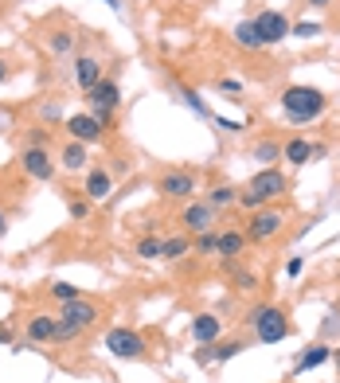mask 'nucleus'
<instances>
[{
    "label": "nucleus",
    "mask_w": 340,
    "mask_h": 383,
    "mask_svg": "<svg viewBox=\"0 0 340 383\" xmlns=\"http://www.w3.org/2000/svg\"><path fill=\"white\" fill-rule=\"evenodd\" d=\"M324 106H329V98L321 90H313V86H289L281 94V110H286L289 121H313L324 114Z\"/></svg>",
    "instance_id": "nucleus-1"
},
{
    "label": "nucleus",
    "mask_w": 340,
    "mask_h": 383,
    "mask_svg": "<svg viewBox=\"0 0 340 383\" xmlns=\"http://www.w3.org/2000/svg\"><path fill=\"white\" fill-rule=\"evenodd\" d=\"M94 317H98V305H94V301H83V298L63 301V313H59V321H55V341L59 344L75 341L78 332L94 324Z\"/></svg>",
    "instance_id": "nucleus-2"
},
{
    "label": "nucleus",
    "mask_w": 340,
    "mask_h": 383,
    "mask_svg": "<svg viewBox=\"0 0 340 383\" xmlns=\"http://www.w3.org/2000/svg\"><path fill=\"white\" fill-rule=\"evenodd\" d=\"M250 324H255V336L262 344H278V341L289 336V321L281 317V309H274V305L255 309V313H250Z\"/></svg>",
    "instance_id": "nucleus-3"
},
{
    "label": "nucleus",
    "mask_w": 340,
    "mask_h": 383,
    "mask_svg": "<svg viewBox=\"0 0 340 383\" xmlns=\"http://www.w3.org/2000/svg\"><path fill=\"white\" fill-rule=\"evenodd\" d=\"M86 102H90V114H94V118L106 126V118H110V114L118 110V102H121L118 83H114V78H102V83H94L90 90H86Z\"/></svg>",
    "instance_id": "nucleus-4"
},
{
    "label": "nucleus",
    "mask_w": 340,
    "mask_h": 383,
    "mask_svg": "<svg viewBox=\"0 0 340 383\" xmlns=\"http://www.w3.org/2000/svg\"><path fill=\"white\" fill-rule=\"evenodd\" d=\"M106 348L118 360H141L145 356V341H141V332H133V329H110L106 332Z\"/></svg>",
    "instance_id": "nucleus-5"
},
{
    "label": "nucleus",
    "mask_w": 340,
    "mask_h": 383,
    "mask_svg": "<svg viewBox=\"0 0 340 383\" xmlns=\"http://www.w3.org/2000/svg\"><path fill=\"white\" fill-rule=\"evenodd\" d=\"M286 188H289V180L281 176L278 169H262V172H255V176H250L247 192H250V196H258L262 204H270V200H278Z\"/></svg>",
    "instance_id": "nucleus-6"
},
{
    "label": "nucleus",
    "mask_w": 340,
    "mask_h": 383,
    "mask_svg": "<svg viewBox=\"0 0 340 383\" xmlns=\"http://www.w3.org/2000/svg\"><path fill=\"white\" fill-rule=\"evenodd\" d=\"M281 223H286V215H281L278 207H258V215L247 227V238L250 243H266V238H274L281 231Z\"/></svg>",
    "instance_id": "nucleus-7"
},
{
    "label": "nucleus",
    "mask_w": 340,
    "mask_h": 383,
    "mask_svg": "<svg viewBox=\"0 0 340 383\" xmlns=\"http://www.w3.org/2000/svg\"><path fill=\"white\" fill-rule=\"evenodd\" d=\"M255 28H258V35H262V43H281L289 35V20L281 16V12H258L255 16Z\"/></svg>",
    "instance_id": "nucleus-8"
},
{
    "label": "nucleus",
    "mask_w": 340,
    "mask_h": 383,
    "mask_svg": "<svg viewBox=\"0 0 340 383\" xmlns=\"http://www.w3.org/2000/svg\"><path fill=\"white\" fill-rule=\"evenodd\" d=\"M67 129L75 141H83V145H94V141H102V121L94 118V114H75V118H67Z\"/></svg>",
    "instance_id": "nucleus-9"
},
{
    "label": "nucleus",
    "mask_w": 340,
    "mask_h": 383,
    "mask_svg": "<svg viewBox=\"0 0 340 383\" xmlns=\"http://www.w3.org/2000/svg\"><path fill=\"white\" fill-rule=\"evenodd\" d=\"M20 161H24V172L35 176V180H51L55 176V161L47 157V149H40V145H28Z\"/></svg>",
    "instance_id": "nucleus-10"
},
{
    "label": "nucleus",
    "mask_w": 340,
    "mask_h": 383,
    "mask_svg": "<svg viewBox=\"0 0 340 383\" xmlns=\"http://www.w3.org/2000/svg\"><path fill=\"white\" fill-rule=\"evenodd\" d=\"M196 192V180H192V172H164L161 176V196L169 200H188Z\"/></svg>",
    "instance_id": "nucleus-11"
},
{
    "label": "nucleus",
    "mask_w": 340,
    "mask_h": 383,
    "mask_svg": "<svg viewBox=\"0 0 340 383\" xmlns=\"http://www.w3.org/2000/svg\"><path fill=\"white\" fill-rule=\"evenodd\" d=\"M184 223L192 235H204V231H215V207L212 204H188L184 207Z\"/></svg>",
    "instance_id": "nucleus-12"
},
{
    "label": "nucleus",
    "mask_w": 340,
    "mask_h": 383,
    "mask_svg": "<svg viewBox=\"0 0 340 383\" xmlns=\"http://www.w3.org/2000/svg\"><path fill=\"white\" fill-rule=\"evenodd\" d=\"M219 332H223V321L215 313H200L196 321H192V336H196L200 344H212L219 341Z\"/></svg>",
    "instance_id": "nucleus-13"
},
{
    "label": "nucleus",
    "mask_w": 340,
    "mask_h": 383,
    "mask_svg": "<svg viewBox=\"0 0 340 383\" xmlns=\"http://www.w3.org/2000/svg\"><path fill=\"white\" fill-rule=\"evenodd\" d=\"M75 78H78V86H83V94H86L94 83H102V63L94 59V55H83V59L75 63Z\"/></svg>",
    "instance_id": "nucleus-14"
},
{
    "label": "nucleus",
    "mask_w": 340,
    "mask_h": 383,
    "mask_svg": "<svg viewBox=\"0 0 340 383\" xmlns=\"http://www.w3.org/2000/svg\"><path fill=\"white\" fill-rule=\"evenodd\" d=\"M86 196L98 204V200H106L110 196V172L106 169H94V172H86V188H83Z\"/></svg>",
    "instance_id": "nucleus-15"
},
{
    "label": "nucleus",
    "mask_w": 340,
    "mask_h": 383,
    "mask_svg": "<svg viewBox=\"0 0 340 383\" xmlns=\"http://www.w3.org/2000/svg\"><path fill=\"white\" fill-rule=\"evenodd\" d=\"M28 341H55V317L47 313L28 317Z\"/></svg>",
    "instance_id": "nucleus-16"
},
{
    "label": "nucleus",
    "mask_w": 340,
    "mask_h": 383,
    "mask_svg": "<svg viewBox=\"0 0 340 383\" xmlns=\"http://www.w3.org/2000/svg\"><path fill=\"white\" fill-rule=\"evenodd\" d=\"M281 157H286L289 164H309V161H313V145H309V141H301V137H293V141H286Z\"/></svg>",
    "instance_id": "nucleus-17"
},
{
    "label": "nucleus",
    "mask_w": 340,
    "mask_h": 383,
    "mask_svg": "<svg viewBox=\"0 0 340 383\" xmlns=\"http://www.w3.org/2000/svg\"><path fill=\"white\" fill-rule=\"evenodd\" d=\"M243 247H247V235H243V231H223L215 250H219L223 258H235V255H243Z\"/></svg>",
    "instance_id": "nucleus-18"
},
{
    "label": "nucleus",
    "mask_w": 340,
    "mask_h": 383,
    "mask_svg": "<svg viewBox=\"0 0 340 383\" xmlns=\"http://www.w3.org/2000/svg\"><path fill=\"white\" fill-rule=\"evenodd\" d=\"M63 169H71V172L86 169V145L83 141H71V145L63 149Z\"/></svg>",
    "instance_id": "nucleus-19"
},
{
    "label": "nucleus",
    "mask_w": 340,
    "mask_h": 383,
    "mask_svg": "<svg viewBox=\"0 0 340 383\" xmlns=\"http://www.w3.org/2000/svg\"><path fill=\"white\" fill-rule=\"evenodd\" d=\"M235 39L243 43V47H266L262 35H258L255 20H243V24H235Z\"/></svg>",
    "instance_id": "nucleus-20"
},
{
    "label": "nucleus",
    "mask_w": 340,
    "mask_h": 383,
    "mask_svg": "<svg viewBox=\"0 0 340 383\" xmlns=\"http://www.w3.org/2000/svg\"><path fill=\"white\" fill-rule=\"evenodd\" d=\"M192 250V238L188 235H176V238H164L161 243V258H184Z\"/></svg>",
    "instance_id": "nucleus-21"
},
{
    "label": "nucleus",
    "mask_w": 340,
    "mask_h": 383,
    "mask_svg": "<svg viewBox=\"0 0 340 383\" xmlns=\"http://www.w3.org/2000/svg\"><path fill=\"white\" fill-rule=\"evenodd\" d=\"M329 356H332V348H329V344H313V348H309L305 356H301V364H298V367H301V372H309V367H321Z\"/></svg>",
    "instance_id": "nucleus-22"
},
{
    "label": "nucleus",
    "mask_w": 340,
    "mask_h": 383,
    "mask_svg": "<svg viewBox=\"0 0 340 383\" xmlns=\"http://www.w3.org/2000/svg\"><path fill=\"white\" fill-rule=\"evenodd\" d=\"M47 47H51L55 55H71V51H75V35H71V32H55L51 39H47Z\"/></svg>",
    "instance_id": "nucleus-23"
},
{
    "label": "nucleus",
    "mask_w": 340,
    "mask_h": 383,
    "mask_svg": "<svg viewBox=\"0 0 340 383\" xmlns=\"http://www.w3.org/2000/svg\"><path fill=\"white\" fill-rule=\"evenodd\" d=\"M235 196H238L235 188L223 184V188H212V192H207V204L212 207H227V204H235Z\"/></svg>",
    "instance_id": "nucleus-24"
},
{
    "label": "nucleus",
    "mask_w": 340,
    "mask_h": 383,
    "mask_svg": "<svg viewBox=\"0 0 340 383\" xmlns=\"http://www.w3.org/2000/svg\"><path fill=\"white\" fill-rule=\"evenodd\" d=\"M289 35H298V39H313V35H321V24H317V20H301V24H289Z\"/></svg>",
    "instance_id": "nucleus-25"
},
{
    "label": "nucleus",
    "mask_w": 340,
    "mask_h": 383,
    "mask_svg": "<svg viewBox=\"0 0 340 383\" xmlns=\"http://www.w3.org/2000/svg\"><path fill=\"white\" fill-rule=\"evenodd\" d=\"M161 243H164V238H153V235L141 238V243H137V255H141V258H161Z\"/></svg>",
    "instance_id": "nucleus-26"
},
{
    "label": "nucleus",
    "mask_w": 340,
    "mask_h": 383,
    "mask_svg": "<svg viewBox=\"0 0 340 383\" xmlns=\"http://www.w3.org/2000/svg\"><path fill=\"white\" fill-rule=\"evenodd\" d=\"M51 298H55V301H75L78 290L71 286V281H55V286H51Z\"/></svg>",
    "instance_id": "nucleus-27"
},
{
    "label": "nucleus",
    "mask_w": 340,
    "mask_h": 383,
    "mask_svg": "<svg viewBox=\"0 0 340 383\" xmlns=\"http://www.w3.org/2000/svg\"><path fill=\"white\" fill-rule=\"evenodd\" d=\"M243 348H247L243 341H227V344H219V348H215L212 356H215V360H231V356H238Z\"/></svg>",
    "instance_id": "nucleus-28"
},
{
    "label": "nucleus",
    "mask_w": 340,
    "mask_h": 383,
    "mask_svg": "<svg viewBox=\"0 0 340 383\" xmlns=\"http://www.w3.org/2000/svg\"><path fill=\"white\" fill-rule=\"evenodd\" d=\"M215 247H219V235H215V231H204V235H196V250H204V255H212Z\"/></svg>",
    "instance_id": "nucleus-29"
},
{
    "label": "nucleus",
    "mask_w": 340,
    "mask_h": 383,
    "mask_svg": "<svg viewBox=\"0 0 340 383\" xmlns=\"http://www.w3.org/2000/svg\"><path fill=\"white\" fill-rule=\"evenodd\" d=\"M255 157H258V161H278V157H281V145H274V141H262V145L255 149Z\"/></svg>",
    "instance_id": "nucleus-30"
},
{
    "label": "nucleus",
    "mask_w": 340,
    "mask_h": 383,
    "mask_svg": "<svg viewBox=\"0 0 340 383\" xmlns=\"http://www.w3.org/2000/svg\"><path fill=\"white\" fill-rule=\"evenodd\" d=\"M235 281H238V290H255L258 286V278L250 270H235Z\"/></svg>",
    "instance_id": "nucleus-31"
},
{
    "label": "nucleus",
    "mask_w": 340,
    "mask_h": 383,
    "mask_svg": "<svg viewBox=\"0 0 340 383\" xmlns=\"http://www.w3.org/2000/svg\"><path fill=\"white\" fill-rule=\"evenodd\" d=\"M180 98H184V102H188V106H192V110H196V114H207V106H204V102H200V94H192V90H184V94H180Z\"/></svg>",
    "instance_id": "nucleus-32"
},
{
    "label": "nucleus",
    "mask_w": 340,
    "mask_h": 383,
    "mask_svg": "<svg viewBox=\"0 0 340 383\" xmlns=\"http://www.w3.org/2000/svg\"><path fill=\"white\" fill-rule=\"evenodd\" d=\"M71 215H75V219H86V215H90V207H86V204H71Z\"/></svg>",
    "instance_id": "nucleus-33"
},
{
    "label": "nucleus",
    "mask_w": 340,
    "mask_h": 383,
    "mask_svg": "<svg viewBox=\"0 0 340 383\" xmlns=\"http://www.w3.org/2000/svg\"><path fill=\"white\" fill-rule=\"evenodd\" d=\"M0 344H12V329L8 324H0Z\"/></svg>",
    "instance_id": "nucleus-34"
},
{
    "label": "nucleus",
    "mask_w": 340,
    "mask_h": 383,
    "mask_svg": "<svg viewBox=\"0 0 340 383\" xmlns=\"http://www.w3.org/2000/svg\"><path fill=\"white\" fill-rule=\"evenodd\" d=\"M4 231H8V215L0 212V238H4Z\"/></svg>",
    "instance_id": "nucleus-35"
},
{
    "label": "nucleus",
    "mask_w": 340,
    "mask_h": 383,
    "mask_svg": "<svg viewBox=\"0 0 340 383\" xmlns=\"http://www.w3.org/2000/svg\"><path fill=\"white\" fill-rule=\"evenodd\" d=\"M309 4H313V8H324V4H329V0H309Z\"/></svg>",
    "instance_id": "nucleus-36"
},
{
    "label": "nucleus",
    "mask_w": 340,
    "mask_h": 383,
    "mask_svg": "<svg viewBox=\"0 0 340 383\" xmlns=\"http://www.w3.org/2000/svg\"><path fill=\"white\" fill-rule=\"evenodd\" d=\"M4 78H8V67H4V63H0V83H4Z\"/></svg>",
    "instance_id": "nucleus-37"
},
{
    "label": "nucleus",
    "mask_w": 340,
    "mask_h": 383,
    "mask_svg": "<svg viewBox=\"0 0 340 383\" xmlns=\"http://www.w3.org/2000/svg\"><path fill=\"white\" fill-rule=\"evenodd\" d=\"M332 356H336V367H340V348H336V352H332Z\"/></svg>",
    "instance_id": "nucleus-38"
}]
</instances>
